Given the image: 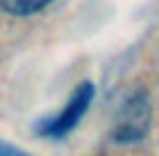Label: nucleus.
<instances>
[{"label": "nucleus", "mask_w": 159, "mask_h": 156, "mask_svg": "<svg viewBox=\"0 0 159 156\" xmlns=\"http://www.w3.org/2000/svg\"><path fill=\"white\" fill-rule=\"evenodd\" d=\"M90 99H93V84H90V81H81V84L72 90V96L63 102L60 111L36 123V132L45 135V138H63L66 132H72L78 126V120L90 108Z\"/></svg>", "instance_id": "nucleus-1"}, {"label": "nucleus", "mask_w": 159, "mask_h": 156, "mask_svg": "<svg viewBox=\"0 0 159 156\" xmlns=\"http://www.w3.org/2000/svg\"><path fill=\"white\" fill-rule=\"evenodd\" d=\"M51 0H0V9L9 15H33L39 9H45Z\"/></svg>", "instance_id": "nucleus-2"}, {"label": "nucleus", "mask_w": 159, "mask_h": 156, "mask_svg": "<svg viewBox=\"0 0 159 156\" xmlns=\"http://www.w3.org/2000/svg\"><path fill=\"white\" fill-rule=\"evenodd\" d=\"M0 156H30V153H24V150L12 147V144H6V141H0Z\"/></svg>", "instance_id": "nucleus-3"}]
</instances>
